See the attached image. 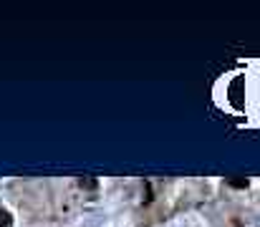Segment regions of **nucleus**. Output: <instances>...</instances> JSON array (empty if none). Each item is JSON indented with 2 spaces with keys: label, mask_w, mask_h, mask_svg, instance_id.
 <instances>
[{
  "label": "nucleus",
  "mask_w": 260,
  "mask_h": 227,
  "mask_svg": "<svg viewBox=\"0 0 260 227\" xmlns=\"http://www.w3.org/2000/svg\"><path fill=\"white\" fill-rule=\"evenodd\" d=\"M255 83H258V111H260V74H258V81H255Z\"/></svg>",
  "instance_id": "nucleus-3"
},
{
  "label": "nucleus",
  "mask_w": 260,
  "mask_h": 227,
  "mask_svg": "<svg viewBox=\"0 0 260 227\" xmlns=\"http://www.w3.org/2000/svg\"><path fill=\"white\" fill-rule=\"evenodd\" d=\"M10 225V215L5 210H0V227H8Z\"/></svg>",
  "instance_id": "nucleus-1"
},
{
  "label": "nucleus",
  "mask_w": 260,
  "mask_h": 227,
  "mask_svg": "<svg viewBox=\"0 0 260 227\" xmlns=\"http://www.w3.org/2000/svg\"><path fill=\"white\" fill-rule=\"evenodd\" d=\"M233 187H248V182H245V179H235Z\"/></svg>",
  "instance_id": "nucleus-2"
}]
</instances>
